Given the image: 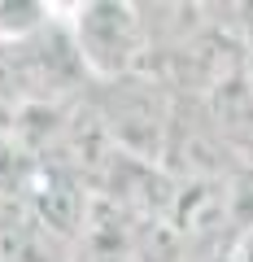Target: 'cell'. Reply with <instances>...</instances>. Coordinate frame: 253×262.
Listing matches in <instances>:
<instances>
[{"instance_id": "obj_2", "label": "cell", "mask_w": 253, "mask_h": 262, "mask_svg": "<svg viewBox=\"0 0 253 262\" xmlns=\"http://www.w3.org/2000/svg\"><path fill=\"white\" fill-rule=\"evenodd\" d=\"M218 262H236V258H218Z\"/></svg>"}, {"instance_id": "obj_1", "label": "cell", "mask_w": 253, "mask_h": 262, "mask_svg": "<svg viewBox=\"0 0 253 262\" xmlns=\"http://www.w3.org/2000/svg\"><path fill=\"white\" fill-rule=\"evenodd\" d=\"M75 48L83 57V70L101 79H127L144 61L149 31L131 5H87L75 22Z\"/></svg>"}]
</instances>
